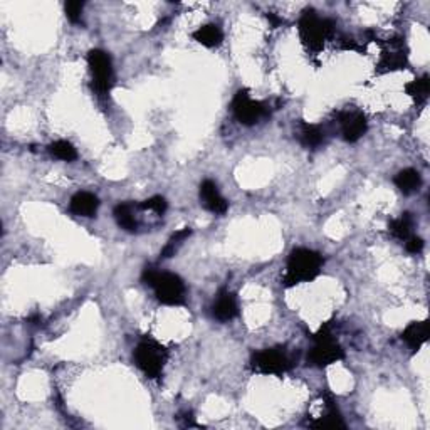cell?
<instances>
[{
	"mask_svg": "<svg viewBox=\"0 0 430 430\" xmlns=\"http://www.w3.org/2000/svg\"><path fill=\"white\" fill-rule=\"evenodd\" d=\"M232 111L237 121L245 126H252L267 115V108L264 103L251 98L247 90H239L232 99Z\"/></svg>",
	"mask_w": 430,
	"mask_h": 430,
	"instance_id": "obj_8",
	"label": "cell"
},
{
	"mask_svg": "<svg viewBox=\"0 0 430 430\" xmlns=\"http://www.w3.org/2000/svg\"><path fill=\"white\" fill-rule=\"evenodd\" d=\"M335 29V22L330 19H321L314 11L302 12L300 22H297V30L302 44L309 51H319L323 47L324 41L331 36Z\"/></svg>",
	"mask_w": 430,
	"mask_h": 430,
	"instance_id": "obj_5",
	"label": "cell"
},
{
	"mask_svg": "<svg viewBox=\"0 0 430 430\" xmlns=\"http://www.w3.org/2000/svg\"><path fill=\"white\" fill-rule=\"evenodd\" d=\"M291 358L286 350L281 346L261 350V352L254 353L251 358L252 371L261 373V375H283L291 370Z\"/></svg>",
	"mask_w": 430,
	"mask_h": 430,
	"instance_id": "obj_6",
	"label": "cell"
},
{
	"mask_svg": "<svg viewBox=\"0 0 430 430\" xmlns=\"http://www.w3.org/2000/svg\"><path fill=\"white\" fill-rule=\"evenodd\" d=\"M115 219L118 226L126 232H135L138 229V222L135 219V205L120 204L115 207Z\"/></svg>",
	"mask_w": 430,
	"mask_h": 430,
	"instance_id": "obj_20",
	"label": "cell"
},
{
	"mask_svg": "<svg viewBox=\"0 0 430 430\" xmlns=\"http://www.w3.org/2000/svg\"><path fill=\"white\" fill-rule=\"evenodd\" d=\"M338 123L341 126V135L348 143H357L367 133L368 123L362 111H341L338 115Z\"/></svg>",
	"mask_w": 430,
	"mask_h": 430,
	"instance_id": "obj_10",
	"label": "cell"
},
{
	"mask_svg": "<svg viewBox=\"0 0 430 430\" xmlns=\"http://www.w3.org/2000/svg\"><path fill=\"white\" fill-rule=\"evenodd\" d=\"M402 340L405 341V343L409 345L414 352L420 350V346H422L425 341L429 340V321L427 319H424V321L410 323L409 326L403 330Z\"/></svg>",
	"mask_w": 430,
	"mask_h": 430,
	"instance_id": "obj_15",
	"label": "cell"
},
{
	"mask_svg": "<svg viewBox=\"0 0 430 430\" xmlns=\"http://www.w3.org/2000/svg\"><path fill=\"white\" fill-rule=\"evenodd\" d=\"M212 314L215 319H219L222 323L234 319L239 314V301H237L235 294L227 291V289H222L217 294V300H215L212 306Z\"/></svg>",
	"mask_w": 430,
	"mask_h": 430,
	"instance_id": "obj_12",
	"label": "cell"
},
{
	"mask_svg": "<svg viewBox=\"0 0 430 430\" xmlns=\"http://www.w3.org/2000/svg\"><path fill=\"white\" fill-rule=\"evenodd\" d=\"M133 360L148 379L156 380L161 376L166 362H168V350L153 338H143L135 348Z\"/></svg>",
	"mask_w": 430,
	"mask_h": 430,
	"instance_id": "obj_4",
	"label": "cell"
},
{
	"mask_svg": "<svg viewBox=\"0 0 430 430\" xmlns=\"http://www.w3.org/2000/svg\"><path fill=\"white\" fill-rule=\"evenodd\" d=\"M138 209L152 210V212H155L156 215H164L166 212V209H168V204H166V200L164 199V197L155 195V197H152V199L142 202V204L138 205Z\"/></svg>",
	"mask_w": 430,
	"mask_h": 430,
	"instance_id": "obj_24",
	"label": "cell"
},
{
	"mask_svg": "<svg viewBox=\"0 0 430 430\" xmlns=\"http://www.w3.org/2000/svg\"><path fill=\"white\" fill-rule=\"evenodd\" d=\"M405 93L409 94L410 98H414V101L419 104V106H422V104L427 103L429 93H430L429 76H422V78L415 79V81L409 82V85H405Z\"/></svg>",
	"mask_w": 430,
	"mask_h": 430,
	"instance_id": "obj_21",
	"label": "cell"
},
{
	"mask_svg": "<svg viewBox=\"0 0 430 430\" xmlns=\"http://www.w3.org/2000/svg\"><path fill=\"white\" fill-rule=\"evenodd\" d=\"M313 340L314 346L308 353L309 365L324 368L345 358V350L343 346L338 343L335 335H333L331 323H324L319 328V331L313 336Z\"/></svg>",
	"mask_w": 430,
	"mask_h": 430,
	"instance_id": "obj_3",
	"label": "cell"
},
{
	"mask_svg": "<svg viewBox=\"0 0 430 430\" xmlns=\"http://www.w3.org/2000/svg\"><path fill=\"white\" fill-rule=\"evenodd\" d=\"M405 249L410 254H420L424 251V240L417 235H410L409 239L405 240Z\"/></svg>",
	"mask_w": 430,
	"mask_h": 430,
	"instance_id": "obj_26",
	"label": "cell"
},
{
	"mask_svg": "<svg viewBox=\"0 0 430 430\" xmlns=\"http://www.w3.org/2000/svg\"><path fill=\"white\" fill-rule=\"evenodd\" d=\"M405 42L403 39H397V41H388V49L381 52V58L376 64V73L385 74L390 71H398V69H405L409 64V56L403 51Z\"/></svg>",
	"mask_w": 430,
	"mask_h": 430,
	"instance_id": "obj_9",
	"label": "cell"
},
{
	"mask_svg": "<svg viewBox=\"0 0 430 430\" xmlns=\"http://www.w3.org/2000/svg\"><path fill=\"white\" fill-rule=\"evenodd\" d=\"M324 402V414L321 417H316L313 422L309 424V427L313 429H346V424L341 417L340 410L336 409V403L333 400V397L330 393L324 395L323 398Z\"/></svg>",
	"mask_w": 430,
	"mask_h": 430,
	"instance_id": "obj_13",
	"label": "cell"
},
{
	"mask_svg": "<svg viewBox=\"0 0 430 430\" xmlns=\"http://www.w3.org/2000/svg\"><path fill=\"white\" fill-rule=\"evenodd\" d=\"M99 209V199L91 192H78L71 199L69 210L79 217H94Z\"/></svg>",
	"mask_w": 430,
	"mask_h": 430,
	"instance_id": "obj_14",
	"label": "cell"
},
{
	"mask_svg": "<svg viewBox=\"0 0 430 430\" xmlns=\"http://www.w3.org/2000/svg\"><path fill=\"white\" fill-rule=\"evenodd\" d=\"M200 200L204 207L210 210L212 214L223 215L229 210V202H227L219 192V188L212 180H204L200 183Z\"/></svg>",
	"mask_w": 430,
	"mask_h": 430,
	"instance_id": "obj_11",
	"label": "cell"
},
{
	"mask_svg": "<svg viewBox=\"0 0 430 430\" xmlns=\"http://www.w3.org/2000/svg\"><path fill=\"white\" fill-rule=\"evenodd\" d=\"M192 37L205 47H219L223 41V32L217 24H207L197 29Z\"/></svg>",
	"mask_w": 430,
	"mask_h": 430,
	"instance_id": "obj_17",
	"label": "cell"
},
{
	"mask_svg": "<svg viewBox=\"0 0 430 430\" xmlns=\"http://www.w3.org/2000/svg\"><path fill=\"white\" fill-rule=\"evenodd\" d=\"M323 264L324 259L319 252L306 247L294 249L288 257L283 284L286 288H293L302 283H311L321 273Z\"/></svg>",
	"mask_w": 430,
	"mask_h": 430,
	"instance_id": "obj_2",
	"label": "cell"
},
{
	"mask_svg": "<svg viewBox=\"0 0 430 430\" xmlns=\"http://www.w3.org/2000/svg\"><path fill=\"white\" fill-rule=\"evenodd\" d=\"M142 281L153 288L156 300L165 306H182L187 301V286L180 276L158 271L156 267L147 266L143 269Z\"/></svg>",
	"mask_w": 430,
	"mask_h": 430,
	"instance_id": "obj_1",
	"label": "cell"
},
{
	"mask_svg": "<svg viewBox=\"0 0 430 430\" xmlns=\"http://www.w3.org/2000/svg\"><path fill=\"white\" fill-rule=\"evenodd\" d=\"M190 235H192V229H190V227H183V229H180V231L175 232V234L168 239V242H166V245L164 247V251H161V254H160L161 259H170V257H173L175 254H177L180 245H182L183 242H185V240H187Z\"/></svg>",
	"mask_w": 430,
	"mask_h": 430,
	"instance_id": "obj_22",
	"label": "cell"
},
{
	"mask_svg": "<svg viewBox=\"0 0 430 430\" xmlns=\"http://www.w3.org/2000/svg\"><path fill=\"white\" fill-rule=\"evenodd\" d=\"M393 182L403 195H412L415 194V192H419L420 185H422V177H420V173L417 172V170L405 168L397 173Z\"/></svg>",
	"mask_w": 430,
	"mask_h": 430,
	"instance_id": "obj_16",
	"label": "cell"
},
{
	"mask_svg": "<svg viewBox=\"0 0 430 430\" xmlns=\"http://www.w3.org/2000/svg\"><path fill=\"white\" fill-rule=\"evenodd\" d=\"M49 153L54 158L63 161H74L78 158L76 148L73 147V143L66 142V140H58V142L49 145Z\"/></svg>",
	"mask_w": 430,
	"mask_h": 430,
	"instance_id": "obj_23",
	"label": "cell"
},
{
	"mask_svg": "<svg viewBox=\"0 0 430 430\" xmlns=\"http://www.w3.org/2000/svg\"><path fill=\"white\" fill-rule=\"evenodd\" d=\"M267 19L271 20V24H273V27H278L279 24H283V20H281L279 17H276L274 14H267Z\"/></svg>",
	"mask_w": 430,
	"mask_h": 430,
	"instance_id": "obj_27",
	"label": "cell"
},
{
	"mask_svg": "<svg viewBox=\"0 0 430 430\" xmlns=\"http://www.w3.org/2000/svg\"><path fill=\"white\" fill-rule=\"evenodd\" d=\"M297 138H300L302 147L318 148L323 143L324 133L318 125H309V123L301 121L300 130H297Z\"/></svg>",
	"mask_w": 430,
	"mask_h": 430,
	"instance_id": "obj_18",
	"label": "cell"
},
{
	"mask_svg": "<svg viewBox=\"0 0 430 430\" xmlns=\"http://www.w3.org/2000/svg\"><path fill=\"white\" fill-rule=\"evenodd\" d=\"M82 8H85V2H79V0H73V2H68L64 6L66 17L73 22V24H79L81 22V14Z\"/></svg>",
	"mask_w": 430,
	"mask_h": 430,
	"instance_id": "obj_25",
	"label": "cell"
},
{
	"mask_svg": "<svg viewBox=\"0 0 430 430\" xmlns=\"http://www.w3.org/2000/svg\"><path fill=\"white\" fill-rule=\"evenodd\" d=\"M91 74H93V87L99 96H106L115 85V71L108 52L101 49H93L87 54Z\"/></svg>",
	"mask_w": 430,
	"mask_h": 430,
	"instance_id": "obj_7",
	"label": "cell"
},
{
	"mask_svg": "<svg viewBox=\"0 0 430 430\" xmlns=\"http://www.w3.org/2000/svg\"><path fill=\"white\" fill-rule=\"evenodd\" d=\"M412 227H414V217L409 212H403L398 219H393L388 223V231L395 239L407 240L412 235Z\"/></svg>",
	"mask_w": 430,
	"mask_h": 430,
	"instance_id": "obj_19",
	"label": "cell"
}]
</instances>
